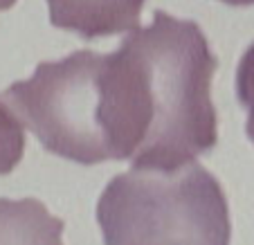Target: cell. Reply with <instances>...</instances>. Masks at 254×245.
Wrapping results in <instances>:
<instances>
[{"label":"cell","mask_w":254,"mask_h":245,"mask_svg":"<svg viewBox=\"0 0 254 245\" xmlns=\"http://www.w3.org/2000/svg\"><path fill=\"white\" fill-rule=\"evenodd\" d=\"M236 92L239 101L248 111V122H245L248 137L254 142V43L243 52L236 67Z\"/></svg>","instance_id":"obj_6"},{"label":"cell","mask_w":254,"mask_h":245,"mask_svg":"<svg viewBox=\"0 0 254 245\" xmlns=\"http://www.w3.org/2000/svg\"><path fill=\"white\" fill-rule=\"evenodd\" d=\"M63 227L36 198H0V245H63Z\"/></svg>","instance_id":"obj_5"},{"label":"cell","mask_w":254,"mask_h":245,"mask_svg":"<svg viewBox=\"0 0 254 245\" xmlns=\"http://www.w3.org/2000/svg\"><path fill=\"white\" fill-rule=\"evenodd\" d=\"M104 59L83 48L59 61H41L32 77L2 92V101L45 151L79 164L106 162L111 155L99 120Z\"/></svg>","instance_id":"obj_3"},{"label":"cell","mask_w":254,"mask_h":245,"mask_svg":"<svg viewBox=\"0 0 254 245\" xmlns=\"http://www.w3.org/2000/svg\"><path fill=\"white\" fill-rule=\"evenodd\" d=\"M146 0H48L50 23L83 39L133 32Z\"/></svg>","instance_id":"obj_4"},{"label":"cell","mask_w":254,"mask_h":245,"mask_svg":"<svg viewBox=\"0 0 254 245\" xmlns=\"http://www.w3.org/2000/svg\"><path fill=\"white\" fill-rule=\"evenodd\" d=\"M216 67L193 20L155 9L151 25L126 34L101 72L99 117L111 160L173 171L209 153L218 142Z\"/></svg>","instance_id":"obj_1"},{"label":"cell","mask_w":254,"mask_h":245,"mask_svg":"<svg viewBox=\"0 0 254 245\" xmlns=\"http://www.w3.org/2000/svg\"><path fill=\"white\" fill-rule=\"evenodd\" d=\"M104 245H230V205L200 164L117 173L97 200Z\"/></svg>","instance_id":"obj_2"},{"label":"cell","mask_w":254,"mask_h":245,"mask_svg":"<svg viewBox=\"0 0 254 245\" xmlns=\"http://www.w3.org/2000/svg\"><path fill=\"white\" fill-rule=\"evenodd\" d=\"M16 0H0V11H5V9H11L14 7Z\"/></svg>","instance_id":"obj_8"},{"label":"cell","mask_w":254,"mask_h":245,"mask_svg":"<svg viewBox=\"0 0 254 245\" xmlns=\"http://www.w3.org/2000/svg\"><path fill=\"white\" fill-rule=\"evenodd\" d=\"M227 5H236V7H243V5H254V0H223Z\"/></svg>","instance_id":"obj_7"}]
</instances>
